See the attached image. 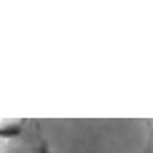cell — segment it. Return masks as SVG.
<instances>
[{"label": "cell", "instance_id": "6da1fadb", "mask_svg": "<svg viewBox=\"0 0 153 153\" xmlns=\"http://www.w3.org/2000/svg\"><path fill=\"white\" fill-rule=\"evenodd\" d=\"M151 127H153V120H151Z\"/></svg>", "mask_w": 153, "mask_h": 153}]
</instances>
